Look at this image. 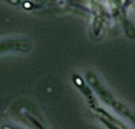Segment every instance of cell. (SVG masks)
<instances>
[{
  "label": "cell",
  "mask_w": 135,
  "mask_h": 129,
  "mask_svg": "<svg viewBox=\"0 0 135 129\" xmlns=\"http://www.w3.org/2000/svg\"><path fill=\"white\" fill-rule=\"evenodd\" d=\"M87 79H88V81L89 82V84L94 87V89L96 90V91L98 92V94L101 96V98L103 99H104L105 102H107L108 103L111 104L113 107L115 108V110H117V111L120 112V113H123L125 116L127 115L131 121H134V122L135 123L134 117L132 114H131L130 111H128L125 107H123L119 102H117L116 101H115V99L112 98V96L107 91L104 90V88L98 82V80L96 79V77H94L92 74L89 73V74L87 75Z\"/></svg>",
  "instance_id": "obj_1"
},
{
  "label": "cell",
  "mask_w": 135,
  "mask_h": 129,
  "mask_svg": "<svg viewBox=\"0 0 135 129\" xmlns=\"http://www.w3.org/2000/svg\"><path fill=\"white\" fill-rule=\"evenodd\" d=\"M30 43L26 40H7L0 42V53L8 50H28Z\"/></svg>",
  "instance_id": "obj_2"
},
{
  "label": "cell",
  "mask_w": 135,
  "mask_h": 129,
  "mask_svg": "<svg viewBox=\"0 0 135 129\" xmlns=\"http://www.w3.org/2000/svg\"><path fill=\"white\" fill-rule=\"evenodd\" d=\"M7 2H9L10 3H12V4H17L18 2H19V1L18 0H6Z\"/></svg>",
  "instance_id": "obj_3"
},
{
  "label": "cell",
  "mask_w": 135,
  "mask_h": 129,
  "mask_svg": "<svg viewBox=\"0 0 135 129\" xmlns=\"http://www.w3.org/2000/svg\"><path fill=\"white\" fill-rule=\"evenodd\" d=\"M2 129H13L12 128H10V127H8V126H3Z\"/></svg>",
  "instance_id": "obj_4"
}]
</instances>
